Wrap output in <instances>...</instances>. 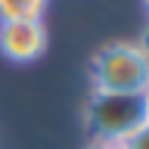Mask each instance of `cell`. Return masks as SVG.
I'll use <instances>...</instances> for the list:
<instances>
[{"mask_svg": "<svg viewBox=\"0 0 149 149\" xmlns=\"http://www.w3.org/2000/svg\"><path fill=\"white\" fill-rule=\"evenodd\" d=\"M149 50L140 40H109L90 59V90L96 93H146Z\"/></svg>", "mask_w": 149, "mask_h": 149, "instance_id": "6da1fadb", "label": "cell"}, {"mask_svg": "<svg viewBox=\"0 0 149 149\" xmlns=\"http://www.w3.org/2000/svg\"><path fill=\"white\" fill-rule=\"evenodd\" d=\"M84 130L90 140L102 143H127L149 121L143 93H96L90 90L84 102Z\"/></svg>", "mask_w": 149, "mask_h": 149, "instance_id": "7a4b0ae2", "label": "cell"}, {"mask_svg": "<svg viewBox=\"0 0 149 149\" xmlns=\"http://www.w3.org/2000/svg\"><path fill=\"white\" fill-rule=\"evenodd\" d=\"M50 31L44 19H6L0 22V56L13 65H31L44 59Z\"/></svg>", "mask_w": 149, "mask_h": 149, "instance_id": "3957f363", "label": "cell"}, {"mask_svg": "<svg viewBox=\"0 0 149 149\" xmlns=\"http://www.w3.org/2000/svg\"><path fill=\"white\" fill-rule=\"evenodd\" d=\"M50 0H0V22L6 19H44Z\"/></svg>", "mask_w": 149, "mask_h": 149, "instance_id": "277c9868", "label": "cell"}, {"mask_svg": "<svg viewBox=\"0 0 149 149\" xmlns=\"http://www.w3.org/2000/svg\"><path fill=\"white\" fill-rule=\"evenodd\" d=\"M124 149H149V121L127 140V143H124Z\"/></svg>", "mask_w": 149, "mask_h": 149, "instance_id": "5b68a950", "label": "cell"}, {"mask_svg": "<svg viewBox=\"0 0 149 149\" xmlns=\"http://www.w3.org/2000/svg\"><path fill=\"white\" fill-rule=\"evenodd\" d=\"M84 149H124V143H102V140H90Z\"/></svg>", "mask_w": 149, "mask_h": 149, "instance_id": "8992f818", "label": "cell"}, {"mask_svg": "<svg viewBox=\"0 0 149 149\" xmlns=\"http://www.w3.org/2000/svg\"><path fill=\"white\" fill-rule=\"evenodd\" d=\"M143 13H146V19H149V0H143Z\"/></svg>", "mask_w": 149, "mask_h": 149, "instance_id": "52a82bcc", "label": "cell"}, {"mask_svg": "<svg viewBox=\"0 0 149 149\" xmlns=\"http://www.w3.org/2000/svg\"><path fill=\"white\" fill-rule=\"evenodd\" d=\"M143 100H146V112H149V87H146V93H143Z\"/></svg>", "mask_w": 149, "mask_h": 149, "instance_id": "ba28073f", "label": "cell"}]
</instances>
